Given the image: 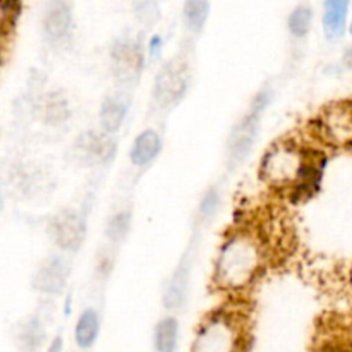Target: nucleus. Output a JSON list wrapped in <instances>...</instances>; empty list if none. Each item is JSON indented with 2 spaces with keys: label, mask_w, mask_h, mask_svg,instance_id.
Here are the masks:
<instances>
[{
  "label": "nucleus",
  "mask_w": 352,
  "mask_h": 352,
  "mask_svg": "<svg viewBox=\"0 0 352 352\" xmlns=\"http://www.w3.org/2000/svg\"><path fill=\"white\" fill-rule=\"evenodd\" d=\"M260 267V248L246 234H237L223 244L217 260V278L223 287H244Z\"/></svg>",
  "instance_id": "1"
},
{
  "label": "nucleus",
  "mask_w": 352,
  "mask_h": 352,
  "mask_svg": "<svg viewBox=\"0 0 352 352\" xmlns=\"http://www.w3.org/2000/svg\"><path fill=\"white\" fill-rule=\"evenodd\" d=\"M272 98V93L268 89H261L254 100L251 102L250 110L246 116L236 124V127L230 133L229 140V160L232 164H239L250 155L254 141H256L258 131H260V120L265 109L268 107Z\"/></svg>",
  "instance_id": "2"
},
{
  "label": "nucleus",
  "mask_w": 352,
  "mask_h": 352,
  "mask_svg": "<svg viewBox=\"0 0 352 352\" xmlns=\"http://www.w3.org/2000/svg\"><path fill=\"white\" fill-rule=\"evenodd\" d=\"M239 330L227 316H215L199 330L192 352H237Z\"/></svg>",
  "instance_id": "3"
},
{
  "label": "nucleus",
  "mask_w": 352,
  "mask_h": 352,
  "mask_svg": "<svg viewBox=\"0 0 352 352\" xmlns=\"http://www.w3.org/2000/svg\"><path fill=\"white\" fill-rule=\"evenodd\" d=\"M305 160L292 146H277L267 155L263 162V175L274 184H287L301 175Z\"/></svg>",
  "instance_id": "4"
},
{
  "label": "nucleus",
  "mask_w": 352,
  "mask_h": 352,
  "mask_svg": "<svg viewBox=\"0 0 352 352\" xmlns=\"http://www.w3.org/2000/svg\"><path fill=\"white\" fill-rule=\"evenodd\" d=\"M188 88L186 67L179 60H172L157 76L153 95L160 105H172L182 98Z\"/></svg>",
  "instance_id": "5"
},
{
  "label": "nucleus",
  "mask_w": 352,
  "mask_h": 352,
  "mask_svg": "<svg viewBox=\"0 0 352 352\" xmlns=\"http://www.w3.org/2000/svg\"><path fill=\"white\" fill-rule=\"evenodd\" d=\"M50 236L64 251H78L85 239V222L74 210H64L54 217L50 223Z\"/></svg>",
  "instance_id": "6"
},
{
  "label": "nucleus",
  "mask_w": 352,
  "mask_h": 352,
  "mask_svg": "<svg viewBox=\"0 0 352 352\" xmlns=\"http://www.w3.org/2000/svg\"><path fill=\"white\" fill-rule=\"evenodd\" d=\"M116 151V143L110 136L102 133L81 134L74 144V155L85 164H102L107 162Z\"/></svg>",
  "instance_id": "7"
},
{
  "label": "nucleus",
  "mask_w": 352,
  "mask_h": 352,
  "mask_svg": "<svg viewBox=\"0 0 352 352\" xmlns=\"http://www.w3.org/2000/svg\"><path fill=\"white\" fill-rule=\"evenodd\" d=\"M329 140L339 144L352 141V103H337L327 110L323 119Z\"/></svg>",
  "instance_id": "8"
},
{
  "label": "nucleus",
  "mask_w": 352,
  "mask_h": 352,
  "mask_svg": "<svg viewBox=\"0 0 352 352\" xmlns=\"http://www.w3.org/2000/svg\"><path fill=\"white\" fill-rule=\"evenodd\" d=\"M65 280H67V268L64 261L58 256H52L36 272L33 285L43 294H58L64 289Z\"/></svg>",
  "instance_id": "9"
},
{
  "label": "nucleus",
  "mask_w": 352,
  "mask_h": 352,
  "mask_svg": "<svg viewBox=\"0 0 352 352\" xmlns=\"http://www.w3.org/2000/svg\"><path fill=\"white\" fill-rule=\"evenodd\" d=\"M43 28L50 40H62L71 28V7L64 2L50 3L45 12Z\"/></svg>",
  "instance_id": "10"
},
{
  "label": "nucleus",
  "mask_w": 352,
  "mask_h": 352,
  "mask_svg": "<svg viewBox=\"0 0 352 352\" xmlns=\"http://www.w3.org/2000/svg\"><path fill=\"white\" fill-rule=\"evenodd\" d=\"M189 267H191V263H189L188 258H184L175 270L174 277L168 282L167 292L164 296L165 308L177 309L184 305L189 285Z\"/></svg>",
  "instance_id": "11"
},
{
  "label": "nucleus",
  "mask_w": 352,
  "mask_h": 352,
  "mask_svg": "<svg viewBox=\"0 0 352 352\" xmlns=\"http://www.w3.org/2000/svg\"><path fill=\"white\" fill-rule=\"evenodd\" d=\"M127 110H129V100L124 96H109L100 109V122H102L103 131L107 134L119 131L126 119Z\"/></svg>",
  "instance_id": "12"
},
{
  "label": "nucleus",
  "mask_w": 352,
  "mask_h": 352,
  "mask_svg": "<svg viewBox=\"0 0 352 352\" xmlns=\"http://www.w3.org/2000/svg\"><path fill=\"white\" fill-rule=\"evenodd\" d=\"M160 136L151 129L143 131L134 140L133 148H131V160L138 167H144V165H148L150 162H153L157 158V155L160 153Z\"/></svg>",
  "instance_id": "13"
},
{
  "label": "nucleus",
  "mask_w": 352,
  "mask_h": 352,
  "mask_svg": "<svg viewBox=\"0 0 352 352\" xmlns=\"http://www.w3.org/2000/svg\"><path fill=\"white\" fill-rule=\"evenodd\" d=\"M325 12H323V28H325L327 36L336 40L344 34L347 21V9L349 3L344 0H330L325 2Z\"/></svg>",
  "instance_id": "14"
},
{
  "label": "nucleus",
  "mask_w": 352,
  "mask_h": 352,
  "mask_svg": "<svg viewBox=\"0 0 352 352\" xmlns=\"http://www.w3.org/2000/svg\"><path fill=\"white\" fill-rule=\"evenodd\" d=\"M141 50L140 47L131 43H120L113 48V62H116L117 74L124 78H134L141 67Z\"/></svg>",
  "instance_id": "15"
},
{
  "label": "nucleus",
  "mask_w": 352,
  "mask_h": 352,
  "mask_svg": "<svg viewBox=\"0 0 352 352\" xmlns=\"http://www.w3.org/2000/svg\"><path fill=\"white\" fill-rule=\"evenodd\" d=\"M100 330V318L95 309H86L81 313L76 325V342L81 349H89L95 344Z\"/></svg>",
  "instance_id": "16"
},
{
  "label": "nucleus",
  "mask_w": 352,
  "mask_h": 352,
  "mask_svg": "<svg viewBox=\"0 0 352 352\" xmlns=\"http://www.w3.org/2000/svg\"><path fill=\"white\" fill-rule=\"evenodd\" d=\"M179 340L177 320L167 316L155 329V349L157 352H175Z\"/></svg>",
  "instance_id": "17"
},
{
  "label": "nucleus",
  "mask_w": 352,
  "mask_h": 352,
  "mask_svg": "<svg viewBox=\"0 0 352 352\" xmlns=\"http://www.w3.org/2000/svg\"><path fill=\"white\" fill-rule=\"evenodd\" d=\"M208 12H210L208 2H198V0L186 2L184 6L186 26H188L191 31H195V33L201 31V28L205 26L206 19H208Z\"/></svg>",
  "instance_id": "18"
},
{
  "label": "nucleus",
  "mask_w": 352,
  "mask_h": 352,
  "mask_svg": "<svg viewBox=\"0 0 352 352\" xmlns=\"http://www.w3.org/2000/svg\"><path fill=\"white\" fill-rule=\"evenodd\" d=\"M313 23V10L308 6H298L289 16V31L292 36L302 38L309 33Z\"/></svg>",
  "instance_id": "19"
},
{
  "label": "nucleus",
  "mask_w": 352,
  "mask_h": 352,
  "mask_svg": "<svg viewBox=\"0 0 352 352\" xmlns=\"http://www.w3.org/2000/svg\"><path fill=\"white\" fill-rule=\"evenodd\" d=\"M131 227V213L129 212H119L110 219L109 226H107V236L113 243H120L124 237L127 236Z\"/></svg>",
  "instance_id": "20"
},
{
  "label": "nucleus",
  "mask_w": 352,
  "mask_h": 352,
  "mask_svg": "<svg viewBox=\"0 0 352 352\" xmlns=\"http://www.w3.org/2000/svg\"><path fill=\"white\" fill-rule=\"evenodd\" d=\"M67 103L58 95H52V98L47 103V120L48 122H64L67 119Z\"/></svg>",
  "instance_id": "21"
},
{
  "label": "nucleus",
  "mask_w": 352,
  "mask_h": 352,
  "mask_svg": "<svg viewBox=\"0 0 352 352\" xmlns=\"http://www.w3.org/2000/svg\"><path fill=\"white\" fill-rule=\"evenodd\" d=\"M220 206V196L217 192V189H210L205 196H203L201 203H199V217L203 220H210L215 217V213L219 212Z\"/></svg>",
  "instance_id": "22"
},
{
  "label": "nucleus",
  "mask_w": 352,
  "mask_h": 352,
  "mask_svg": "<svg viewBox=\"0 0 352 352\" xmlns=\"http://www.w3.org/2000/svg\"><path fill=\"white\" fill-rule=\"evenodd\" d=\"M162 45H164L162 36H158V34L151 36V40H150V55L151 57H158V54H160V50H162Z\"/></svg>",
  "instance_id": "23"
},
{
  "label": "nucleus",
  "mask_w": 352,
  "mask_h": 352,
  "mask_svg": "<svg viewBox=\"0 0 352 352\" xmlns=\"http://www.w3.org/2000/svg\"><path fill=\"white\" fill-rule=\"evenodd\" d=\"M47 352H62V339H60V337H57V339H55L54 342L50 344V347H48Z\"/></svg>",
  "instance_id": "24"
},
{
  "label": "nucleus",
  "mask_w": 352,
  "mask_h": 352,
  "mask_svg": "<svg viewBox=\"0 0 352 352\" xmlns=\"http://www.w3.org/2000/svg\"><path fill=\"white\" fill-rule=\"evenodd\" d=\"M346 62H347V65H351V67H352V48H349V52H347Z\"/></svg>",
  "instance_id": "25"
},
{
  "label": "nucleus",
  "mask_w": 352,
  "mask_h": 352,
  "mask_svg": "<svg viewBox=\"0 0 352 352\" xmlns=\"http://www.w3.org/2000/svg\"><path fill=\"white\" fill-rule=\"evenodd\" d=\"M351 33H352V24H351Z\"/></svg>",
  "instance_id": "26"
}]
</instances>
